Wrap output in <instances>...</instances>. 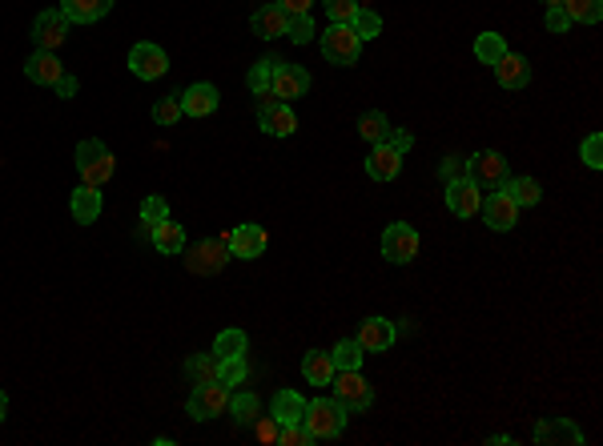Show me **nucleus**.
Wrapping results in <instances>:
<instances>
[{"label": "nucleus", "mask_w": 603, "mask_h": 446, "mask_svg": "<svg viewBox=\"0 0 603 446\" xmlns=\"http://www.w3.org/2000/svg\"><path fill=\"white\" fill-rule=\"evenodd\" d=\"M181 254H185V269H190V274H198V277L221 274L226 262H229L226 238H201V241H193V246H185Z\"/></svg>", "instance_id": "obj_3"}, {"label": "nucleus", "mask_w": 603, "mask_h": 446, "mask_svg": "<svg viewBox=\"0 0 603 446\" xmlns=\"http://www.w3.org/2000/svg\"><path fill=\"white\" fill-rule=\"evenodd\" d=\"M178 101H181V113H185V117H209L213 109H218L221 97H218V89H213L209 81H198V85L181 89Z\"/></svg>", "instance_id": "obj_17"}, {"label": "nucleus", "mask_w": 603, "mask_h": 446, "mask_svg": "<svg viewBox=\"0 0 603 446\" xmlns=\"http://www.w3.org/2000/svg\"><path fill=\"white\" fill-rule=\"evenodd\" d=\"M53 89H57V97H61V101H69V97H77V89H81V85H77V77H69V73H64V77H61Z\"/></svg>", "instance_id": "obj_49"}, {"label": "nucleus", "mask_w": 603, "mask_h": 446, "mask_svg": "<svg viewBox=\"0 0 603 446\" xmlns=\"http://www.w3.org/2000/svg\"><path fill=\"white\" fill-rule=\"evenodd\" d=\"M113 0H61V13L69 16V24H92L101 16H109Z\"/></svg>", "instance_id": "obj_22"}, {"label": "nucleus", "mask_w": 603, "mask_h": 446, "mask_svg": "<svg viewBox=\"0 0 603 446\" xmlns=\"http://www.w3.org/2000/svg\"><path fill=\"white\" fill-rule=\"evenodd\" d=\"M64 36H69V16L61 13V8H44V13H36L33 21V44L44 53H57L64 44Z\"/></svg>", "instance_id": "obj_10"}, {"label": "nucleus", "mask_w": 603, "mask_h": 446, "mask_svg": "<svg viewBox=\"0 0 603 446\" xmlns=\"http://www.w3.org/2000/svg\"><path fill=\"white\" fill-rule=\"evenodd\" d=\"M246 378H249V362H246V354L218 358V383H221V386H241Z\"/></svg>", "instance_id": "obj_34"}, {"label": "nucleus", "mask_w": 603, "mask_h": 446, "mask_svg": "<svg viewBox=\"0 0 603 446\" xmlns=\"http://www.w3.org/2000/svg\"><path fill=\"white\" fill-rule=\"evenodd\" d=\"M226 246H229V257H241V262H254V257H262V254H266L270 238H266V229H262V226L246 221V226L229 229V234H226Z\"/></svg>", "instance_id": "obj_11"}, {"label": "nucleus", "mask_w": 603, "mask_h": 446, "mask_svg": "<svg viewBox=\"0 0 603 446\" xmlns=\"http://www.w3.org/2000/svg\"><path fill=\"white\" fill-rule=\"evenodd\" d=\"M322 57H326L330 64H338V69L358 64V57H362L358 33L350 29V24H330V29L322 33Z\"/></svg>", "instance_id": "obj_5"}, {"label": "nucleus", "mask_w": 603, "mask_h": 446, "mask_svg": "<svg viewBox=\"0 0 603 446\" xmlns=\"http://www.w3.org/2000/svg\"><path fill=\"white\" fill-rule=\"evenodd\" d=\"M270 414H274L282 426L302 422V414H306V398H302V394H294V390H277L274 402H270Z\"/></svg>", "instance_id": "obj_28"}, {"label": "nucleus", "mask_w": 603, "mask_h": 446, "mask_svg": "<svg viewBox=\"0 0 603 446\" xmlns=\"http://www.w3.org/2000/svg\"><path fill=\"white\" fill-rule=\"evenodd\" d=\"M555 5H563V0H543V8H555Z\"/></svg>", "instance_id": "obj_52"}, {"label": "nucleus", "mask_w": 603, "mask_h": 446, "mask_svg": "<svg viewBox=\"0 0 603 446\" xmlns=\"http://www.w3.org/2000/svg\"><path fill=\"white\" fill-rule=\"evenodd\" d=\"M129 73H133L137 81H161L165 73H170V57H165L161 44L137 41L133 49H129Z\"/></svg>", "instance_id": "obj_8"}, {"label": "nucleus", "mask_w": 603, "mask_h": 446, "mask_svg": "<svg viewBox=\"0 0 603 446\" xmlns=\"http://www.w3.org/2000/svg\"><path fill=\"white\" fill-rule=\"evenodd\" d=\"M362 354H366V350H362L355 338H342L338 346L330 350V358H334V366H338V370H362Z\"/></svg>", "instance_id": "obj_36"}, {"label": "nucleus", "mask_w": 603, "mask_h": 446, "mask_svg": "<svg viewBox=\"0 0 603 446\" xmlns=\"http://www.w3.org/2000/svg\"><path fill=\"white\" fill-rule=\"evenodd\" d=\"M274 64L277 57H262L258 64H249V77H246V85L254 97H262V92H274Z\"/></svg>", "instance_id": "obj_32"}, {"label": "nucleus", "mask_w": 603, "mask_h": 446, "mask_svg": "<svg viewBox=\"0 0 603 446\" xmlns=\"http://www.w3.org/2000/svg\"><path fill=\"white\" fill-rule=\"evenodd\" d=\"M499 189L511 193V201L519 209H531V206H540V201H543V185L535 178H507Z\"/></svg>", "instance_id": "obj_27"}, {"label": "nucleus", "mask_w": 603, "mask_h": 446, "mask_svg": "<svg viewBox=\"0 0 603 446\" xmlns=\"http://www.w3.org/2000/svg\"><path fill=\"white\" fill-rule=\"evenodd\" d=\"M394 338H398V326H394V322H386V318H378V314H370V318H362L355 342H358L362 350H370V354H383V350L394 346Z\"/></svg>", "instance_id": "obj_14"}, {"label": "nucleus", "mask_w": 603, "mask_h": 446, "mask_svg": "<svg viewBox=\"0 0 603 446\" xmlns=\"http://www.w3.org/2000/svg\"><path fill=\"white\" fill-rule=\"evenodd\" d=\"M246 346H249L246 330H221L218 338H213V354H218V358H234V354H246Z\"/></svg>", "instance_id": "obj_35"}, {"label": "nucleus", "mask_w": 603, "mask_h": 446, "mask_svg": "<svg viewBox=\"0 0 603 446\" xmlns=\"http://www.w3.org/2000/svg\"><path fill=\"white\" fill-rule=\"evenodd\" d=\"M302 374H306V383H310V386H330L334 374H338L330 350H310V354L302 358Z\"/></svg>", "instance_id": "obj_23"}, {"label": "nucleus", "mask_w": 603, "mask_h": 446, "mask_svg": "<svg viewBox=\"0 0 603 446\" xmlns=\"http://www.w3.org/2000/svg\"><path fill=\"white\" fill-rule=\"evenodd\" d=\"M346 422H350V411L338 402V398H310L306 402V414H302V426L310 431V439L314 442H330V439H338L342 431H346Z\"/></svg>", "instance_id": "obj_1"}, {"label": "nucleus", "mask_w": 603, "mask_h": 446, "mask_svg": "<svg viewBox=\"0 0 603 446\" xmlns=\"http://www.w3.org/2000/svg\"><path fill=\"white\" fill-rule=\"evenodd\" d=\"M479 206H482V189L471 178L447 185V209L454 213V218H475Z\"/></svg>", "instance_id": "obj_16"}, {"label": "nucleus", "mask_w": 603, "mask_h": 446, "mask_svg": "<svg viewBox=\"0 0 603 446\" xmlns=\"http://www.w3.org/2000/svg\"><path fill=\"white\" fill-rule=\"evenodd\" d=\"M101 189H89V185H81L77 193L69 198V209H73V221H81V226H92V221L101 218Z\"/></svg>", "instance_id": "obj_26"}, {"label": "nucleus", "mask_w": 603, "mask_h": 446, "mask_svg": "<svg viewBox=\"0 0 603 446\" xmlns=\"http://www.w3.org/2000/svg\"><path fill=\"white\" fill-rule=\"evenodd\" d=\"M258 121H262V129L270 137H290L294 129H298V117H294V109L286 105V101H277V105H270V109H262Z\"/></svg>", "instance_id": "obj_24"}, {"label": "nucleus", "mask_w": 603, "mask_h": 446, "mask_svg": "<svg viewBox=\"0 0 603 446\" xmlns=\"http://www.w3.org/2000/svg\"><path fill=\"white\" fill-rule=\"evenodd\" d=\"M150 241H153V249H157V254H181V249H185V229L178 226V221H170V218H165V221H157V226H150Z\"/></svg>", "instance_id": "obj_25"}, {"label": "nucleus", "mask_w": 603, "mask_h": 446, "mask_svg": "<svg viewBox=\"0 0 603 446\" xmlns=\"http://www.w3.org/2000/svg\"><path fill=\"white\" fill-rule=\"evenodd\" d=\"M383 257L391 266H411L419 257V229L411 221H391L383 234Z\"/></svg>", "instance_id": "obj_6"}, {"label": "nucleus", "mask_w": 603, "mask_h": 446, "mask_svg": "<svg viewBox=\"0 0 603 446\" xmlns=\"http://www.w3.org/2000/svg\"><path fill=\"white\" fill-rule=\"evenodd\" d=\"M330 386H334V398H338L350 414H362L374 406V386L362 378V370H338Z\"/></svg>", "instance_id": "obj_4"}, {"label": "nucleus", "mask_w": 603, "mask_h": 446, "mask_svg": "<svg viewBox=\"0 0 603 446\" xmlns=\"http://www.w3.org/2000/svg\"><path fill=\"white\" fill-rule=\"evenodd\" d=\"M314 33H318V24H314V16H310V13L290 16V24H286V36H290L294 44H310V41H314Z\"/></svg>", "instance_id": "obj_39"}, {"label": "nucleus", "mask_w": 603, "mask_h": 446, "mask_svg": "<svg viewBox=\"0 0 603 446\" xmlns=\"http://www.w3.org/2000/svg\"><path fill=\"white\" fill-rule=\"evenodd\" d=\"M491 69H495V77H499L503 89H523L527 81H531V64H527V57H519V53H511V49L491 64Z\"/></svg>", "instance_id": "obj_20"}, {"label": "nucleus", "mask_w": 603, "mask_h": 446, "mask_svg": "<svg viewBox=\"0 0 603 446\" xmlns=\"http://www.w3.org/2000/svg\"><path fill=\"white\" fill-rule=\"evenodd\" d=\"M258 426V442H277V434H282V422L270 414V418H254Z\"/></svg>", "instance_id": "obj_46"}, {"label": "nucleus", "mask_w": 603, "mask_h": 446, "mask_svg": "<svg viewBox=\"0 0 603 446\" xmlns=\"http://www.w3.org/2000/svg\"><path fill=\"white\" fill-rule=\"evenodd\" d=\"M277 442L282 446H310V431H306L302 422H290V426H282V434H277Z\"/></svg>", "instance_id": "obj_45"}, {"label": "nucleus", "mask_w": 603, "mask_h": 446, "mask_svg": "<svg viewBox=\"0 0 603 446\" xmlns=\"http://www.w3.org/2000/svg\"><path fill=\"white\" fill-rule=\"evenodd\" d=\"M467 178L479 185V189H499L511 170H507V157L499 149H479L475 157H467Z\"/></svg>", "instance_id": "obj_7"}, {"label": "nucleus", "mask_w": 603, "mask_h": 446, "mask_svg": "<svg viewBox=\"0 0 603 446\" xmlns=\"http://www.w3.org/2000/svg\"><path fill=\"white\" fill-rule=\"evenodd\" d=\"M358 133H362V141L378 145V141H386V133H391V121H386L383 109H366V113L358 117Z\"/></svg>", "instance_id": "obj_30"}, {"label": "nucleus", "mask_w": 603, "mask_h": 446, "mask_svg": "<svg viewBox=\"0 0 603 446\" xmlns=\"http://www.w3.org/2000/svg\"><path fill=\"white\" fill-rule=\"evenodd\" d=\"M366 173L374 181H394L398 173H403V153L391 149L386 141H378L374 149H370V157H366Z\"/></svg>", "instance_id": "obj_18"}, {"label": "nucleus", "mask_w": 603, "mask_h": 446, "mask_svg": "<svg viewBox=\"0 0 603 446\" xmlns=\"http://www.w3.org/2000/svg\"><path fill=\"white\" fill-rule=\"evenodd\" d=\"M579 157H583V165H588V170H603V133L583 137Z\"/></svg>", "instance_id": "obj_42"}, {"label": "nucleus", "mask_w": 603, "mask_h": 446, "mask_svg": "<svg viewBox=\"0 0 603 446\" xmlns=\"http://www.w3.org/2000/svg\"><path fill=\"white\" fill-rule=\"evenodd\" d=\"M5 414H8V394L0 390V422H5Z\"/></svg>", "instance_id": "obj_51"}, {"label": "nucleus", "mask_w": 603, "mask_h": 446, "mask_svg": "<svg viewBox=\"0 0 603 446\" xmlns=\"http://www.w3.org/2000/svg\"><path fill=\"white\" fill-rule=\"evenodd\" d=\"M535 442H547V446H579L583 442V431L571 422V418H540L535 426Z\"/></svg>", "instance_id": "obj_15"}, {"label": "nucleus", "mask_w": 603, "mask_h": 446, "mask_svg": "<svg viewBox=\"0 0 603 446\" xmlns=\"http://www.w3.org/2000/svg\"><path fill=\"white\" fill-rule=\"evenodd\" d=\"M113 170H117V161H113V153H109L105 141L85 137V141L77 145V173H81V181H85L89 189H101V185L113 178Z\"/></svg>", "instance_id": "obj_2"}, {"label": "nucleus", "mask_w": 603, "mask_h": 446, "mask_svg": "<svg viewBox=\"0 0 603 446\" xmlns=\"http://www.w3.org/2000/svg\"><path fill=\"white\" fill-rule=\"evenodd\" d=\"M482 221H487V229H495V234H507V229L519 226V206L511 201V193H487L482 198Z\"/></svg>", "instance_id": "obj_13"}, {"label": "nucleus", "mask_w": 603, "mask_h": 446, "mask_svg": "<svg viewBox=\"0 0 603 446\" xmlns=\"http://www.w3.org/2000/svg\"><path fill=\"white\" fill-rule=\"evenodd\" d=\"M439 178H443V185H451V181H462L467 178V157H459V153H447L439 161Z\"/></svg>", "instance_id": "obj_43"}, {"label": "nucleus", "mask_w": 603, "mask_h": 446, "mask_svg": "<svg viewBox=\"0 0 603 446\" xmlns=\"http://www.w3.org/2000/svg\"><path fill=\"white\" fill-rule=\"evenodd\" d=\"M350 29H355V33H358V41L366 44V41H374V36L383 33V16H378L374 8H358V16L350 21Z\"/></svg>", "instance_id": "obj_37"}, {"label": "nucleus", "mask_w": 603, "mask_h": 446, "mask_svg": "<svg viewBox=\"0 0 603 446\" xmlns=\"http://www.w3.org/2000/svg\"><path fill=\"white\" fill-rule=\"evenodd\" d=\"M543 24H547V33H568V29H571V21H568V13H563V5L547 8Z\"/></svg>", "instance_id": "obj_47"}, {"label": "nucleus", "mask_w": 603, "mask_h": 446, "mask_svg": "<svg viewBox=\"0 0 603 446\" xmlns=\"http://www.w3.org/2000/svg\"><path fill=\"white\" fill-rule=\"evenodd\" d=\"M165 218H170V201H165L161 193H153V198L141 201V221H145V226H157V221H165Z\"/></svg>", "instance_id": "obj_44"}, {"label": "nucleus", "mask_w": 603, "mask_h": 446, "mask_svg": "<svg viewBox=\"0 0 603 446\" xmlns=\"http://www.w3.org/2000/svg\"><path fill=\"white\" fill-rule=\"evenodd\" d=\"M185 374L193 378V386H206V383H218V354H190L185 358Z\"/></svg>", "instance_id": "obj_29"}, {"label": "nucleus", "mask_w": 603, "mask_h": 446, "mask_svg": "<svg viewBox=\"0 0 603 446\" xmlns=\"http://www.w3.org/2000/svg\"><path fill=\"white\" fill-rule=\"evenodd\" d=\"M386 145L398 149V153L406 157V149L414 145V133H411V129H391V133H386Z\"/></svg>", "instance_id": "obj_48"}, {"label": "nucleus", "mask_w": 603, "mask_h": 446, "mask_svg": "<svg viewBox=\"0 0 603 446\" xmlns=\"http://www.w3.org/2000/svg\"><path fill=\"white\" fill-rule=\"evenodd\" d=\"M326 5V16H330V24H350L358 16V0H322Z\"/></svg>", "instance_id": "obj_41"}, {"label": "nucleus", "mask_w": 603, "mask_h": 446, "mask_svg": "<svg viewBox=\"0 0 603 446\" xmlns=\"http://www.w3.org/2000/svg\"><path fill=\"white\" fill-rule=\"evenodd\" d=\"M563 13H568L571 24H599L603 0H563Z\"/></svg>", "instance_id": "obj_31"}, {"label": "nucleus", "mask_w": 603, "mask_h": 446, "mask_svg": "<svg viewBox=\"0 0 603 446\" xmlns=\"http://www.w3.org/2000/svg\"><path fill=\"white\" fill-rule=\"evenodd\" d=\"M229 414H234L238 426H254V418L262 414V406H258V394H249V390H241V394H229Z\"/></svg>", "instance_id": "obj_33"}, {"label": "nucleus", "mask_w": 603, "mask_h": 446, "mask_svg": "<svg viewBox=\"0 0 603 446\" xmlns=\"http://www.w3.org/2000/svg\"><path fill=\"white\" fill-rule=\"evenodd\" d=\"M274 5H282L286 16H298V13H310L314 0H274Z\"/></svg>", "instance_id": "obj_50"}, {"label": "nucleus", "mask_w": 603, "mask_h": 446, "mask_svg": "<svg viewBox=\"0 0 603 446\" xmlns=\"http://www.w3.org/2000/svg\"><path fill=\"white\" fill-rule=\"evenodd\" d=\"M286 24H290V16H286L282 5H262L254 16H249V29L262 36V41H277V36H286Z\"/></svg>", "instance_id": "obj_21"}, {"label": "nucleus", "mask_w": 603, "mask_h": 446, "mask_svg": "<svg viewBox=\"0 0 603 446\" xmlns=\"http://www.w3.org/2000/svg\"><path fill=\"white\" fill-rule=\"evenodd\" d=\"M310 92V73L302 69V64H290V61H277L274 64V97L277 101H298Z\"/></svg>", "instance_id": "obj_12"}, {"label": "nucleus", "mask_w": 603, "mask_h": 446, "mask_svg": "<svg viewBox=\"0 0 603 446\" xmlns=\"http://www.w3.org/2000/svg\"><path fill=\"white\" fill-rule=\"evenodd\" d=\"M507 53V41L499 33H479V41H475V57L482 61V64H495L499 57Z\"/></svg>", "instance_id": "obj_38"}, {"label": "nucleus", "mask_w": 603, "mask_h": 446, "mask_svg": "<svg viewBox=\"0 0 603 446\" xmlns=\"http://www.w3.org/2000/svg\"><path fill=\"white\" fill-rule=\"evenodd\" d=\"M185 113H181V101H178V92H170V97H161L153 105V121L157 125H178Z\"/></svg>", "instance_id": "obj_40"}, {"label": "nucleus", "mask_w": 603, "mask_h": 446, "mask_svg": "<svg viewBox=\"0 0 603 446\" xmlns=\"http://www.w3.org/2000/svg\"><path fill=\"white\" fill-rule=\"evenodd\" d=\"M229 406V386L221 383H206V386H193L190 402H185V411H190L193 422H209V418H221Z\"/></svg>", "instance_id": "obj_9"}, {"label": "nucleus", "mask_w": 603, "mask_h": 446, "mask_svg": "<svg viewBox=\"0 0 603 446\" xmlns=\"http://www.w3.org/2000/svg\"><path fill=\"white\" fill-rule=\"evenodd\" d=\"M24 77L33 81V85H57V81L64 77V64L57 61V53H44V49H36L29 61H24Z\"/></svg>", "instance_id": "obj_19"}]
</instances>
